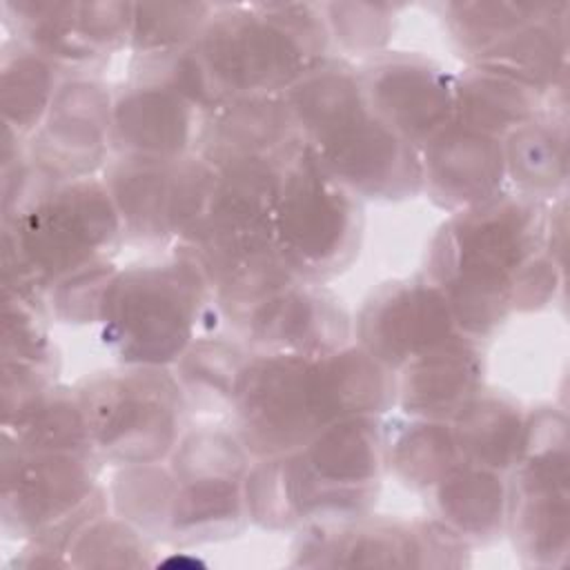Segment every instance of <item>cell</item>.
<instances>
[{"label":"cell","mask_w":570,"mask_h":570,"mask_svg":"<svg viewBox=\"0 0 570 570\" xmlns=\"http://www.w3.org/2000/svg\"><path fill=\"white\" fill-rule=\"evenodd\" d=\"M548 218L541 200L499 194L456 212L432 243V283L445 294L468 338L490 334L512 309V283L543 252Z\"/></svg>","instance_id":"obj_1"},{"label":"cell","mask_w":570,"mask_h":570,"mask_svg":"<svg viewBox=\"0 0 570 570\" xmlns=\"http://www.w3.org/2000/svg\"><path fill=\"white\" fill-rule=\"evenodd\" d=\"M122 223L105 183H53L40 174L29 196L4 214V285L33 298L102 261Z\"/></svg>","instance_id":"obj_2"},{"label":"cell","mask_w":570,"mask_h":570,"mask_svg":"<svg viewBox=\"0 0 570 570\" xmlns=\"http://www.w3.org/2000/svg\"><path fill=\"white\" fill-rule=\"evenodd\" d=\"M323 7L307 2H261L216 7L194 42L209 76L225 94H283L327 49Z\"/></svg>","instance_id":"obj_3"},{"label":"cell","mask_w":570,"mask_h":570,"mask_svg":"<svg viewBox=\"0 0 570 570\" xmlns=\"http://www.w3.org/2000/svg\"><path fill=\"white\" fill-rule=\"evenodd\" d=\"M205 283L180 256L116 272L98 318L102 341L125 365H174L196 338Z\"/></svg>","instance_id":"obj_4"},{"label":"cell","mask_w":570,"mask_h":570,"mask_svg":"<svg viewBox=\"0 0 570 570\" xmlns=\"http://www.w3.org/2000/svg\"><path fill=\"white\" fill-rule=\"evenodd\" d=\"M94 456L89 452H29L4 436V530L13 537H29L40 552L67 548L80 528L105 512Z\"/></svg>","instance_id":"obj_5"},{"label":"cell","mask_w":570,"mask_h":570,"mask_svg":"<svg viewBox=\"0 0 570 570\" xmlns=\"http://www.w3.org/2000/svg\"><path fill=\"white\" fill-rule=\"evenodd\" d=\"M94 454L116 465L158 463L180 439L183 390L165 367L125 365L78 387Z\"/></svg>","instance_id":"obj_6"},{"label":"cell","mask_w":570,"mask_h":570,"mask_svg":"<svg viewBox=\"0 0 570 570\" xmlns=\"http://www.w3.org/2000/svg\"><path fill=\"white\" fill-rule=\"evenodd\" d=\"M361 207L298 140L289 151L274 214V245L303 281L341 272L356 254Z\"/></svg>","instance_id":"obj_7"},{"label":"cell","mask_w":570,"mask_h":570,"mask_svg":"<svg viewBox=\"0 0 570 570\" xmlns=\"http://www.w3.org/2000/svg\"><path fill=\"white\" fill-rule=\"evenodd\" d=\"M236 436L252 456L296 452L334 423L321 358L263 352L247 358L232 401Z\"/></svg>","instance_id":"obj_8"},{"label":"cell","mask_w":570,"mask_h":570,"mask_svg":"<svg viewBox=\"0 0 570 570\" xmlns=\"http://www.w3.org/2000/svg\"><path fill=\"white\" fill-rule=\"evenodd\" d=\"M289 151L216 171L205 212L178 240V256L196 265L209 285L234 263L274 245V214Z\"/></svg>","instance_id":"obj_9"},{"label":"cell","mask_w":570,"mask_h":570,"mask_svg":"<svg viewBox=\"0 0 570 570\" xmlns=\"http://www.w3.org/2000/svg\"><path fill=\"white\" fill-rule=\"evenodd\" d=\"M214 183L216 171L200 156L118 158L105 180L122 229L142 240H180L205 212Z\"/></svg>","instance_id":"obj_10"},{"label":"cell","mask_w":570,"mask_h":570,"mask_svg":"<svg viewBox=\"0 0 570 570\" xmlns=\"http://www.w3.org/2000/svg\"><path fill=\"white\" fill-rule=\"evenodd\" d=\"M305 145L321 167L354 196L401 200L423 189L419 149L383 125L370 107Z\"/></svg>","instance_id":"obj_11"},{"label":"cell","mask_w":570,"mask_h":570,"mask_svg":"<svg viewBox=\"0 0 570 570\" xmlns=\"http://www.w3.org/2000/svg\"><path fill=\"white\" fill-rule=\"evenodd\" d=\"M109 91L89 78H73L58 87L51 107L31 134L29 163L53 183L91 176L111 142Z\"/></svg>","instance_id":"obj_12"},{"label":"cell","mask_w":570,"mask_h":570,"mask_svg":"<svg viewBox=\"0 0 570 570\" xmlns=\"http://www.w3.org/2000/svg\"><path fill=\"white\" fill-rule=\"evenodd\" d=\"M356 334L361 347L394 372L461 332L434 283L405 281L385 285L365 303Z\"/></svg>","instance_id":"obj_13"},{"label":"cell","mask_w":570,"mask_h":570,"mask_svg":"<svg viewBox=\"0 0 570 570\" xmlns=\"http://www.w3.org/2000/svg\"><path fill=\"white\" fill-rule=\"evenodd\" d=\"M361 82L370 111L419 151L454 122L456 78L423 58L376 60Z\"/></svg>","instance_id":"obj_14"},{"label":"cell","mask_w":570,"mask_h":570,"mask_svg":"<svg viewBox=\"0 0 570 570\" xmlns=\"http://www.w3.org/2000/svg\"><path fill=\"white\" fill-rule=\"evenodd\" d=\"M298 131L283 94L232 96L209 109L200 120L198 156L214 169L285 156Z\"/></svg>","instance_id":"obj_15"},{"label":"cell","mask_w":570,"mask_h":570,"mask_svg":"<svg viewBox=\"0 0 570 570\" xmlns=\"http://www.w3.org/2000/svg\"><path fill=\"white\" fill-rule=\"evenodd\" d=\"M419 154L423 187L454 214L503 194L505 158L499 138L452 122Z\"/></svg>","instance_id":"obj_16"},{"label":"cell","mask_w":570,"mask_h":570,"mask_svg":"<svg viewBox=\"0 0 570 570\" xmlns=\"http://www.w3.org/2000/svg\"><path fill=\"white\" fill-rule=\"evenodd\" d=\"M198 131V109L169 87L136 80L114 100L111 142L120 158H185Z\"/></svg>","instance_id":"obj_17"},{"label":"cell","mask_w":570,"mask_h":570,"mask_svg":"<svg viewBox=\"0 0 570 570\" xmlns=\"http://www.w3.org/2000/svg\"><path fill=\"white\" fill-rule=\"evenodd\" d=\"M245 330L263 352L321 356L347 343L350 321L327 292L296 281L263 303Z\"/></svg>","instance_id":"obj_18"},{"label":"cell","mask_w":570,"mask_h":570,"mask_svg":"<svg viewBox=\"0 0 570 570\" xmlns=\"http://www.w3.org/2000/svg\"><path fill=\"white\" fill-rule=\"evenodd\" d=\"M483 361L472 338L456 334L401 367L396 401L412 419L452 421L481 394Z\"/></svg>","instance_id":"obj_19"},{"label":"cell","mask_w":570,"mask_h":570,"mask_svg":"<svg viewBox=\"0 0 570 570\" xmlns=\"http://www.w3.org/2000/svg\"><path fill=\"white\" fill-rule=\"evenodd\" d=\"M298 563L330 568L423 566L419 525L390 521H316L298 548Z\"/></svg>","instance_id":"obj_20"},{"label":"cell","mask_w":570,"mask_h":570,"mask_svg":"<svg viewBox=\"0 0 570 570\" xmlns=\"http://www.w3.org/2000/svg\"><path fill=\"white\" fill-rule=\"evenodd\" d=\"M566 9L568 2H563L546 18L532 20L505 33L472 56V67L510 78L537 91L539 96L543 91L557 89L563 85L568 67V38L563 18Z\"/></svg>","instance_id":"obj_21"},{"label":"cell","mask_w":570,"mask_h":570,"mask_svg":"<svg viewBox=\"0 0 570 570\" xmlns=\"http://www.w3.org/2000/svg\"><path fill=\"white\" fill-rule=\"evenodd\" d=\"M434 503L450 530L468 539L499 534L508 517V488L501 472L459 461L436 485Z\"/></svg>","instance_id":"obj_22"},{"label":"cell","mask_w":570,"mask_h":570,"mask_svg":"<svg viewBox=\"0 0 570 570\" xmlns=\"http://www.w3.org/2000/svg\"><path fill=\"white\" fill-rule=\"evenodd\" d=\"M452 434L461 461L505 472L523 452L525 416L505 399L476 394L452 416Z\"/></svg>","instance_id":"obj_23"},{"label":"cell","mask_w":570,"mask_h":570,"mask_svg":"<svg viewBox=\"0 0 570 570\" xmlns=\"http://www.w3.org/2000/svg\"><path fill=\"white\" fill-rule=\"evenodd\" d=\"M539 94L492 71L470 67L456 78L454 122L503 140L539 114Z\"/></svg>","instance_id":"obj_24"},{"label":"cell","mask_w":570,"mask_h":570,"mask_svg":"<svg viewBox=\"0 0 570 570\" xmlns=\"http://www.w3.org/2000/svg\"><path fill=\"white\" fill-rule=\"evenodd\" d=\"M283 98L303 142L367 107L361 76L336 60H321L285 89Z\"/></svg>","instance_id":"obj_25"},{"label":"cell","mask_w":570,"mask_h":570,"mask_svg":"<svg viewBox=\"0 0 570 570\" xmlns=\"http://www.w3.org/2000/svg\"><path fill=\"white\" fill-rule=\"evenodd\" d=\"M247 517L243 479L176 481L165 534L174 543H200L234 534Z\"/></svg>","instance_id":"obj_26"},{"label":"cell","mask_w":570,"mask_h":570,"mask_svg":"<svg viewBox=\"0 0 570 570\" xmlns=\"http://www.w3.org/2000/svg\"><path fill=\"white\" fill-rule=\"evenodd\" d=\"M514 546L534 566H557L570 548V490L508 488V517Z\"/></svg>","instance_id":"obj_27"},{"label":"cell","mask_w":570,"mask_h":570,"mask_svg":"<svg viewBox=\"0 0 570 570\" xmlns=\"http://www.w3.org/2000/svg\"><path fill=\"white\" fill-rule=\"evenodd\" d=\"M505 176L512 178L519 194L546 198L557 194L568 178V138L563 125L534 118L503 142Z\"/></svg>","instance_id":"obj_28"},{"label":"cell","mask_w":570,"mask_h":570,"mask_svg":"<svg viewBox=\"0 0 570 570\" xmlns=\"http://www.w3.org/2000/svg\"><path fill=\"white\" fill-rule=\"evenodd\" d=\"M385 461L405 485L425 490L434 488L461 456L448 421L412 419L385 441Z\"/></svg>","instance_id":"obj_29"},{"label":"cell","mask_w":570,"mask_h":570,"mask_svg":"<svg viewBox=\"0 0 570 570\" xmlns=\"http://www.w3.org/2000/svg\"><path fill=\"white\" fill-rule=\"evenodd\" d=\"M18 448L29 452H89L94 454L78 394L47 390L13 425L4 428Z\"/></svg>","instance_id":"obj_30"},{"label":"cell","mask_w":570,"mask_h":570,"mask_svg":"<svg viewBox=\"0 0 570 570\" xmlns=\"http://www.w3.org/2000/svg\"><path fill=\"white\" fill-rule=\"evenodd\" d=\"M296 281L303 278L289 267L276 245H272L234 263L212 285L216 287V301L225 316L245 327L263 303Z\"/></svg>","instance_id":"obj_31"},{"label":"cell","mask_w":570,"mask_h":570,"mask_svg":"<svg viewBox=\"0 0 570 570\" xmlns=\"http://www.w3.org/2000/svg\"><path fill=\"white\" fill-rule=\"evenodd\" d=\"M56 67L33 49H20L2 62V118L20 138L33 134L56 96Z\"/></svg>","instance_id":"obj_32"},{"label":"cell","mask_w":570,"mask_h":570,"mask_svg":"<svg viewBox=\"0 0 570 570\" xmlns=\"http://www.w3.org/2000/svg\"><path fill=\"white\" fill-rule=\"evenodd\" d=\"M7 11L18 18V27L24 33L29 49L38 51L47 60L56 62H91L100 53L82 38L76 11L78 2L60 0H18L7 2Z\"/></svg>","instance_id":"obj_33"},{"label":"cell","mask_w":570,"mask_h":570,"mask_svg":"<svg viewBox=\"0 0 570 570\" xmlns=\"http://www.w3.org/2000/svg\"><path fill=\"white\" fill-rule=\"evenodd\" d=\"M174 492V472L158 463L120 465L111 483L116 514L142 534L167 530Z\"/></svg>","instance_id":"obj_34"},{"label":"cell","mask_w":570,"mask_h":570,"mask_svg":"<svg viewBox=\"0 0 570 570\" xmlns=\"http://www.w3.org/2000/svg\"><path fill=\"white\" fill-rule=\"evenodd\" d=\"M247 356L238 345L223 338H194L176 365V381L185 394L203 403L234 401Z\"/></svg>","instance_id":"obj_35"},{"label":"cell","mask_w":570,"mask_h":570,"mask_svg":"<svg viewBox=\"0 0 570 570\" xmlns=\"http://www.w3.org/2000/svg\"><path fill=\"white\" fill-rule=\"evenodd\" d=\"M214 9L207 2H134L129 45L140 56L191 47Z\"/></svg>","instance_id":"obj_36"},{"label":"cell","mask_w":570,"mask_h":570,"mask_svg":"<svg viewBox=\"0 0 570 570\" xmlns=\"http://www.w3.org/2000/svg\"><path fill=\"white\" fill-rule=\"evenodd\" d=\"M561 4L563 2H448L445 16L459 45L470 56H476L505 33L546 18Z\"/></svg>","instance_id":"obj_37"},{"label":"cell","mask_w":570,"mask_h":570,"mask_svg":"<svg viewBox=\"0 0 570 570\" xmlns=\"http://www.w3.org/2000/svg\"><path fill=\"white\" fill-rule=\"evenodd\" d=\"M176 481L187 479H245L249 470V452L236 434L225 430L200 428L178 439L171 450Z\"/></svg>","instance_id":"obj_38"},{"label":"cell","mask_w":570,"mask_h":570,"mask_svg":"<svg viewBox=\"0 0 570 570\" xmlns=\"http://www.w3.org/2000/svg\"><path fill=\"white\" fill-rule=\"evenodd\" d=\"M142 532L127 521L107 519L105 514L89 521L76 532L67 550L76 559V566H145V539Z\"/></svg>","instance_id":"obj_39"},{"label":"cell","mask_w":570,"mask_h":570,"mask_svg":"<svg viewBox=\"0 0 570 570\" xmlns=\"http://www.w3.org/2000/svg\"><path fill=\"white\" fill-rule=\"evenodd\" d=\"M327 31L356 53H374L390 38V4L372 2H330L323 7Z\"/></svg>","instance_id":"obj_40"},{"label":"cell","mask_w":570,"mask_h":570,"mask_svg":"<svg viewBox=\"0 0 570 570\" xmlns=\"http://www.w3.org/2000/svg\"><path fill=\"white\" fill-rule=\"evenodd\" d=\"M33 298L7 292L2 323V358L49 367L51 345L42 327V318L33 309Z\"/></svg>","instance_id":"obj_41"},{"label":"cell","mask_w":570,"mask_h":570,"mask_svg":"<svg viewBox=\"0 0 570 570\" xmlns=\"http://www.w3.org/2000/svg\"><path fill=\"white\" fill-rule=\"evenodd\" d=\"M118 269L105 261L73 272L51 287V303L58 318L67 323H98L105 292Z\"/></svg>","instance_id":"obj_42"},{"label":"cell","mask_w":570,"mask_h":570,"mask_svg":"<svg viewBox=\"0 0 570 570\" xmlns=\"http://www.w3.org/2000/svg\"><path fill=\"white\" fill-rule=\"evenodd\" d=\"M131 20H134V2L91 0V2H78V11H76V22L82 38L98 53L129 42Z\"/></svg>","instance_id":"obj_43"},{"label":"cell","mask_w":570,"mask_h":570,"mask_svg":"<svg viewBox=\"0 0 570 570\" xmlns=\"http://www.w3.org/2000/svg\"><path fill=\"white\" fill-rule=\"evenodd\" d=\"M559 267L561 265L546 252L532 256L512 283V309L532 312L548 305L559 287Z\"/></svg>","instance_id":"obj_44"}]
</instances>
